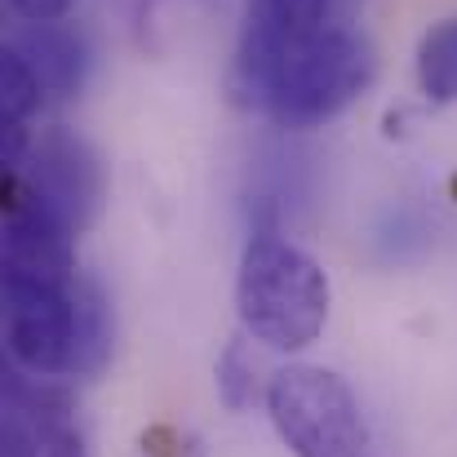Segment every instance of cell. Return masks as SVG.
I'll list each match as a JSON object with an SVG mask.
<instances>
[{"label": "cell", "instance_id": "cell-12", "mask_svg": "<svg viewBox=\"0 0 457 457\" xmlns=\"http://www.w3.org/2000/svg\"><path fill=\"white\" fill-rule=\"evenodd\" d=\"M76 0H9V9L22 22H49V18H67Z\"/></svg>", "mask_w": 457, "mask_h": 457}, {"label": "cell", "instance_id": "cell-7", "mask_svg": "<svg viewBox=\"0 0 457 457\" xmlns=\"http://www.w3.org/2000/svg\"><path fill=\"white\" fill-rule=\"evenodd\" d=\"M9 409L27 422V431H31L40 457H89V440H85L76 400H71L54 378L13 373Z\"/></svg>", "mask_w": 457, "mask_h": 457}, {"label": "cell", "instance_id": "cell-1", "mask_svg": "<svg viewBox=\"0 0 457 457\" xmlns=\"http://www.w3.org/2000/svg\"><path fill=\"white\" fill-rule=\"evenodd\" d=\"M373 71L378 62L369 40L342 22L280 36L245 13L231 89L245 107H258L276 129L311 134L337 120L373 85Z\"/></svg>", "mask_w": 457, "mask_h": 457}, {"label": "cell", "instance_id": "cell-8", "mask_svg": "<svg viewBox=\"0 0 457 457\" xmlns=\"http://www.w3.org/2000/svg\"><path fill=\"white\" fill-rule=\"evenodd\" d=\"M9 45L31 62V71L40 76L45 94H54V98H71V94L85 85V71H89V45H85V36H80L67 18L27 22L22 31H13Z\"/></svg>", "mask_w": 457, "mask_h": 457}, {"label": "cell", "instance_id": "cell-10", "mask_svg": "<svg viewBox=\"0 0 457 457\" xmlns=\"http://www.w3.org/2000/svg\"><path fill=\"white\" fill-rule=\"evenodd\" d=\"M213 382H218V400H222L231 413H245V409L258 400V369H253V355H249L245 337H231V342H227V351L218 355Z\"/></svg>", "mask_w": 457, "mask_h": 457}, {"label": "cell", "instance_id": "cell-9", "mask_svg": "<svg viewBox=\"0 0 457 457\" xmlns=\"http://www.w3.org/2000/svg\"><path fill=\"white\" fill-rule=\"evenodd\" d=\"M418 89L431 107L457 103V18H440L418 45Z\"/></svg>", "mask_w": 457, "mask_h": 457}, {"label": "cell", "instance_id": "cell-13", "mask_svg": "<svg viewBox=\"0 0 457 457\" xmlns=\"http://www.w3.org/2000/svg\"><path fill=\"white\" fill-rule=\"evenodd\" d=\"M453 191H457V178H453Z\"/></svg>", "mask_w": 457, "mask_h": 457}, {"label": "cell", "instance_id": "cell-3", "mask_svg": "<svg viewBox=\"0 0 457 457\" xmlns=\"http://www.w3.org/2000/svg\"><path fill=\"white\" fill-rule=\"evenodd\" d=\"M333 289L324 267L271 227H258L245 245L236 276V311L253 342L267 351H306L328 324Z\"/></svg>", "mask_w": 457, "mask_h": 457}, {"label": "cell", "instance_id": "cell-4", "mask_svg": "<svg viewBox=\"0 0 457 457\" xmlns=\"http://www.w3.org/2000/svg\"><path fill=\"white\" fill-rule=\"evenodd\" d=\"M267 418L294 457H369L355 391L324 364H285L267 378Z\"/></svg>", "mask_w": 457, "mask_h": 457}, {"label": "cell", "instance_id": "cell-6", "mask_svg": "<svg viewBox=\"0 0 457 457\" xmlns=\"http://www.w3.org/2000/svg\"><path fill=\"white\" fill-rule=\"evenodd\" d=\"M13 169H22V178L67 218V227H71L76 236L98 218L103 191H107L103 164H98L94 147H89L76 129H62V125L40 129V134L27 143V152H22V160H18Z\"/></svg>", "mask_w": 457, "mask_h": 457}, {"label": "cell", "instance_id": "cell-5", "mask_svg": "<svg viewBox=\"0 0 457 457\" xmlns=\"http://www.w3.org/2000/svg\"><path fill=\"white\" fill-rule=\"evenodd\" d=\"M0 213H4V271H31V276H49V280L80 276L76 271V231L13 164H4Z\"/></svg>", "mask_w": 457, "mask_h": 457}, {"label": "cell", "instance_id": "cell-11", "mask_svg": "<svg viewBox=\"0 0 457 457\" xmlns=\"http://www.w3.org/2000/svg\"><path fill=\"white\" fill-rule=\"evenodd\" d=\"M143 457H204V453H200L195 436H187V431H178L169 422H155V427L143 431Z\"/></svg>", "mask_w": 457, "mask_h": 457}, {"label": "cell", "instance_id": "cell-2", "mask_svg": "<svg viewBox=\"0 0 457 457\" xmlns=\"http://www.w3.org/2000/svg\"><path fill=\"white\" fill-rule=\"evenodd\" d=\"M4 346L18 373L54 382L89 378L112 355L107 303L85 276L4 271Z\"/></svg>", "mask_w": 457, "mask_h": 457}]
</instances>
